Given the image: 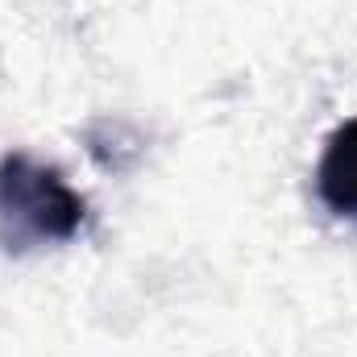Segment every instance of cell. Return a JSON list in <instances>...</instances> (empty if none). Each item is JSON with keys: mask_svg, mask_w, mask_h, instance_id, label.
Instances as JSON below:
<instances>
[{"mask_svg": "<svg viewBox=\"0 0 357 357\" xmlns=\"http://www.w3.org/2000/svg\"><path fill=\"white\" fill-rule=\"evenodd\" d=\"M88 225V199L63 171L8 150L0 158V250L29 254L42 245H67Z\"/></svg>", "mask_w": 357, "mask_h": 357, "instance_id": "6da1fadb", "label": "cell"}, {"mask_svg": "<svg viewBox=\"0 0 357 357\" xmlns=\"http://www.w3.org/2000/svg\"><path fill=\"white\" fill-rule=\"evenodd\" d=\"M316 195L333 216L357 225V116L328 133L316 162Z\"/></svg>", "mask_w": 357, "mask_h": 357, "instance_id": "7a4b0ae2", "label": "cell"}]
</instances>
